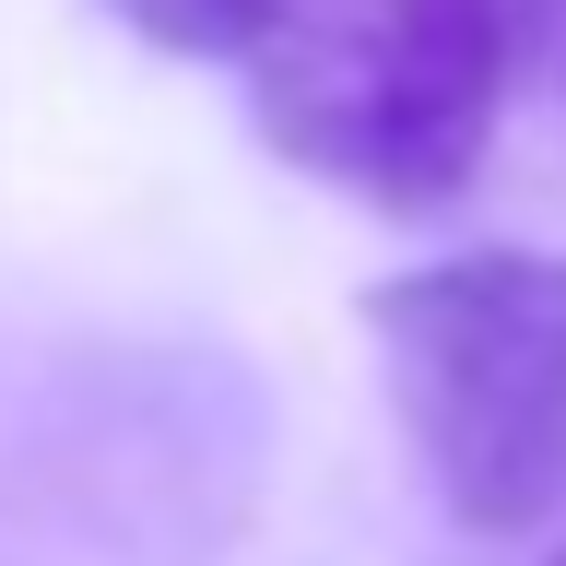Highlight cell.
Instances as JSON below:
<instances>
[{
	"instance_id": "cell-1",
	"label": "cell",
	"mask_w": 566,
	"mask_h": 566,
	"mask_svg": "<svg viewBox=\"0 0 566 566\" xmlns=\"http://www.w3.org/2000/svg\"><path fill=\"white\" fill-rule=\"evenodd\" d=\"M272 495V389L118 318L0 331V566H224Z\"/></svg>"
},
{
	"instance_id": "cell-2",
	"label": "cell",
	"mask_w": 566,
	"mask_h": 566,
	"mask_svg": "<svg viewBox=\"0 0 566 566\" xmlns=\"http://www.w3.org/2000/svg\"><path fill=\"white\" fill-rule=\"evenodd\" d=\"M224 60L283 166L378 212H437L484 166L507 71L531 60L507 0H237Z\"/></svg>"
},
{
	"instance_id": "cell-3",
	"label": "cell",
	"mask_w": 566,
	"mask_h": 566,
	"mask_svg": "<svg viewBox=\"0 0 566 566\" xmlns=\"http://www.w3.org/2000/svg\"><path fill=\"white\" fill-rule=\"evenodd\" d=\"M366 343L424 484L472 543L543 531L566 507V260L460 248L366 295Z\"/></svg>"
},
{
	"instance_id": "cell-4",
	"label": "cell",
	"mask_w": 566,
	"mask_h": 566,
	"mask_svg": "<svg viewBox=\"0 0 566 566\" xmlns=\"http://www.w3.org/2000/svg\"><path fill=\"white\" fill-rule=\"evenodd\" d=\"M106 12L166 60H224V35H237V0H106Z\"/></svg>"
},
{
	"instance_id": "cell-5",
	"label": "cell",
	"mask_w": 566,
	"mask_h": 566,
	"mask_svg": "<svg viewBox=\"0 0 566 566\" xmlns=\"http://www.w3.org/2000/svg\"><path fill=\"white\" fill-rule=\"evenodd\" d=\"M507 24H520V48H555V24H566V0H507Z\"/></svg>"
},
{
	"instance_id": "cell-6",
	"label": "cell",
	"mask_w": 566,
	"mask_h": 566,
	"mask_svg": "<svg viewBox=\"0 0 566 566\" xmlns=\"http://www.w3.org/2000/svg\"><path fill=\"white\" fill-rule=\"evenodd\" d=\"M543 566H566V531H555V555H543Z\"/></svg>"
},
{
	"instance_id": "cell-7",
	"label": "cell",
	"mask_w": 566,
	"mask_h": 566,
	"mask_svg": "<svg viewBox=\"0 0 566 566\" xmlns=\"http://www.w3.org/2000/svg\"><path fill=\"white\" fill-rule=\"evenodd\" d=\"M555 48H566V24H555Z\"/></svg>"
}]
</instances>
